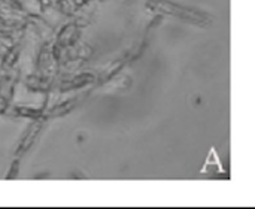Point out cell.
I'll use <instances>...</instances> for the list:
<instances>
[{
	"label": "cell",
	"mask_w": 255,
	"mask_h": 209,
	"mask_svg": "<svg viewBox=\"0 0 255 209\" xmlns=\"http://www.w3.org/2000/svg\"><path fill=\"white\" fill-rule=\"evenodd\" d=\"M149 7L155 9L158 12L167 13V15H172V16H176L179 19L197 24V25H205L208 22V18L205 15L199 13L197 10L190 9V7H184V6L176 4V3H170L167 0H151Z\"/></svg>",
	"instance_id": "1"
}]
</instances>
